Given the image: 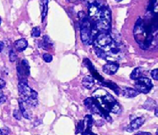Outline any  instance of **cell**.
Segmentation results:
<instances>
[{
  "label": "cell",
  "instance_id": "1",
  "mask_svg": "<svg viewBox=\"0 0 158 135\" xmlns=\"http://www.w3.org/2000/svg\"><path fill=\"white\" fill-rule=\"evenodd\" d=\"M92 96L106 111L112 112L114 114H119L122 111L120 105L116 101L114 96L107 92L105 89H96L92 93Z\"/></svg>",
  "mask_w": 158,
  "mask_h": 135
},
{
  "label": "cell",
  "instance_id": "2",
  "mask_svg": "<svg viewBox=\"0 0 158 135\" xmlns=\"http://www.w3.org/2000/svg\"><path fill=\"white\" fill-rule=\"evenodd\" d=\"M133 33H134L136 41L139 44L141 48H143L144 49H147L149 46V44H151V41L152 40V36L147 31L144 22L141 18H139L136 22Z\"/></svg>",
  "mask_w": 158,
  "mask_h": 135
},
{
  "label": "cell",
  "instance_id": "3",
  "mask_svg": "<svg viewBox=\"0 0 158 135\" xmlns=\"http://www.w3.org/2000/svg\"><path fill=\"white\" fill-rule=\"evenodd\" d=\"M18 92L20 99H22L30 107H35L38 105V93L28 86L27 82H19Z\"/></svg>",
  "mask_w": 158,
  "mask_h": 135
},
{
  "label": "cell",
  "instance_id": "4",
  "mask_svg": "<svg viewBox=\"0 0 158 135\" xmlns=\"http://www.w3.org/2000/svg\"><path fill=\"white\" fill-rule=\"evenodd\" d=\"M84 105L89 111H91V113L95 114V115H99L104 119H106V120L111 123L112 119L109 115L108 111H106L105 109L101 107V106L99 104V102L96 101V99L92 97H88L84 101Z\"/></svg>",
  "mask_w": 158,
  "mask_h": 135
},
{
  "label": "cell",
  "instance_id": "5",
  "mask_svg": "<svg viewBox=\"0 0 158 135\" xmlns=\"http://www.w3.org/2000/svg\"><path fill=\"white\" fill-rule=\"evenodd\" d=\"M114 41V40L109 32H98L94 40V44L95 46L106 49L113 44Z\"/></svg>",
  "mask_w": 158,
  "mask_h": 135
},
{
  "label": "cell",
  "instance_id": "6",
  "mask_svg": "<svg viewBox=\"0 0 158 135\" xmlns=\"http://www.w3.org/2000/svg\"><path fill=\"white\" fill-rule=\"evenodd\" d=\"M134 87L139 93L147 94L152 90L153 87V84L150 78H146V77H141L135 80Z\"/></svg>",
  "mask_w": 158,
  "mask_h": 135
},
{
  "label": "cell",
  "instance_id": "7",
  "mask_svg": "<svg viewBox=\"0 0 158 135\" xmlns=\"http://www.w3.org/2000/svg\"><path fill=\"white\" fill-rule=\"evenodd\" d=\"M94 120L91 115H86L83 120H81L77 123L76 129V133H82L86 131H91L93 125Z\"/></svg>",
  "mask_w": 158,
  "mask_h": 135
},
{
  "label": "cell",
  "instance_id": "8",
  "mask_svg": "<svg viewBox=\"0 0 158 135\" xmlns=\"http://www.w3.org/2000/svg\"><path fill=\"white\" fill-rule=\"evenodd\" d=\"M17 75L19 82H27V77L30 75V66L27 59H22L17 66Z\"/></svg>",
  "mask_w": 158,
  "mask_h": 135
},
{
  "label": "cell",
  "instance_id": "9",
  "mask_svg": "<svg viewBox=\"0 0 158 135\" xmlns=\"http://www.w3.org/2000/svg\"><path fill=\"white\" fill-rule=\"evenodd\" d=\"M118 68H119V65L116 62L109 61L103 66V72L108 75H114L117 73Z\"/></svg>",
  "mask_w": 158,
  "mask_h": 135
},
{
  "label": "cell",
  "instance_id": "10",
  "mask_svg": "<svg viewBox=\"0 0 158 135\" xmlns=\"http://www.w3.org/2000/svg\"><path fill=\"white\" fill-rule=\"evenodd\" d=\"M145 122V118L144 117H138V118L134 119L130 123V124L126 128V131L128 132H133V131L138 129L143 125V124Z\"/></svg>",
  "mask_w": 158,
  "mask_h": 135
},
{
  "label": "cell",
  "instance_id": "11",
  "mask_svg": "<svg viewBox=\"0 0 158 135\" xmlns=\"http://www.w3.org/2000/svg\"><path fill=\"white\" fill-rule=\"evenodd\" d=\"M19 107H20V111L22 112V116L24 117L25 119H27V120H31V112H30L29 109L28 107H30L28 105H27L26 102L22 101V99H19Z\"/></svg>",
  "mask_w": 158,
  "mask_h": 135
},
{
  "label": "cell",
  "instance_id": "12",
  "mask_svg": "<svg viewBox=\"0 0 158 135\" xmlns=\"http://www.w3.org/2000/svg\"><path fill=\"white\" fill-rule=\"evenodd\" d=\"M122 96L126 97V98H133L139 94L135 88H131V87H124L121 91Z\"/></svg>",
  "mask_w": 158,
  "mask_h": 135
},
{
  "label": "cell",
  "instance_id": "13",
  "mask_svg": "<svg viewBox=\"0 0 158 135\" xmlns=\"http://www.w3.org/2000/svg\"><path fill=\"white\" fill-rule=\"evenodd\" d=\"M81 84L86 89H91L95 85V78L91 75L85 76L81 81Z\"/></svg>",
  "mask_w": 158,
  "mask_h": 135
},
{
  "label": "cell",
  "instance_id": "14",
  "mask_svg": "<svg viewBox=\"0 0 158 135\" xmlns=\"http://www.w3.org/2000/svg\"><path fill=\"white\" fill-rule=\"evenodd\" d=\"M27 46H28V42H27V40L20 39L14 42L15 49H17L18 52L24 51L25 49L27 48Z\"/></svg>",
  "mask_w": 158,
  "mask_h": 135
},
{
  "label": "cell",
  "instance_id": "15",
  "mask_svg": "<svg viewBox=\"0 0 158 135\" xmlns=\"http://www.w3.org/2000/svg\"><path fill=\"white\" fill-rule=\"evenodd\" d=\"M143 73V68H141V67H138V68H136L133 70V72L131 73L130 74V78L133 79V80H137L139 78L142 77Z\"/></svg>",
  "mask_w": 158,
  "mask_h": 135
},
{
  "label": "cell",
  "instance_id": "16",
  "mask_svg": "<svg viewBox=\"0 0 158 135\" xmlns=\"http://www.w3.org/2000/svg\"><path fill=\"white\" fill-rule=\"evenodd\" d=\"M49 0H40V7H41L42 22L44 21L48 12V3Z\"/></svg>",
  "mask_w": 158,
  "mask_h": 135
},
{
  "label": "cell",
  "instance_id": "17",
  "mask_svg": "<svg viewBox=\"0 0 158 135\" xmlns=\"http://www.w3.org/2000/svg\"><path fill=\"white\" fill-rule=\"evenodd\" d=\"M143 107L148 111H152L156 107V103L154 100L151 98H148L147 101H145V103L143 104Z\"/></svg>",
  "mask_w": 158,
  "mask_h": 135
},
{
  "label": "cell",
  "instance_id": "18",
  "mask_svg": "<svg viewBox=\"0 0 158 135\" xmlns=\"http://www.w3.org/2000/svg\"><path fill=\"white\" fill-rule=\"evenodd\" d=\"M94 49H95V53H96V56L100 58V59H106H106H107V54H106V52L103 49L95 46Z\"/></svg>",
  "mask_w": 158,
  "mask_h": 135
},
{
  "label": "cell",
  "instance_id": "19",
  "mask_svg": "<svg viewBox=\"0 0 158 135\" xmlns=\"http://www.w3.org/2000/svg\"><path fill=\"white\" fill-rule=\"evenodd\" d=\"M104 86H108L110 89H112L114 92H115L117 95H119V92H120V89L118 87L115 83H114V82H102Z\"/></svg>",
  "mask_w": 158,
  "mask_h": 135
},
{
  "label": "cell",
  "instance_id": "20",
  "mask_svg": "<svg viewBox=\"0 0 158 135\" xmlns=\"http://www.w3.org/2000/svg\"><path fill=\"white\" fill-rule=\"evenodd\" d=\"M39 45H41V48H43L44 49H48L49 47V44H51V42H50V40H49V38L47 36H44V37H43V40H42L40 42Z\"/></svg>",
  "mask_w": 158,
  "mask_h": 135
},
{
  "label": "cell",
  "instance_id": "21",
  "mask_svg": "<svg viewBox=\"0 0 158 135\" xmlns=\"http://www.w3.org/2000/svg\"><path fill=\"white\" fill-rule=\"evenodd\" d=\"M152 8L151 10L154 13L158 14V0H153V2H152Z\"/></svg>",
  "mask_w": 158,
  "mask_h": 135
},
{
  "label": "cell",
  "instance_id": "22",
  "mask_svg": "<svg viewBox=\"0 0 158 135\" xmlns=\"http://www.w3.org/2000/svg\"><path fill=\"white\" fill-rule=\"evenodd\" d=\"M31 36L33 37H39L40 36V27H34L31 31Z\"/></svg>",
  "mask_w": 158,
  "mask_h": 135
},
{
  "label": "cell",
  "instance_id": "23",
  "mask_svg": "<svg viewBox=\"0 0 158 135\" xmlns=\"http://www.w3.org/2000/svg\"><path fill=\"white\" fill-rule=\"evenodd\" d=\"M17 59V54H16V52H15L14 50H11V51L9 52V60H10V62L13 63V62L16 61Z\"/></svg>",
  "mask_w": 158,
  "mask_h": 135
},
{
  "label": "cell",
  "instance_id": "24",
  "mask_svg": "<svg viewBox=\"0 0 158 135\" xmlns=\"http://www.w3.org/2000/svg\"><path fill=\"white\" fill-rule=\"evenodd\" d=\"M13 116H14V118L17 120H21V119H22V112L21 111H18V110H15L13 111Z\"/></svg>",
  "mask_w": 158,
  "mask_h": 135
},
{
  "label": "cell",
  "instance_id": "25",
  "mask_svg": "<svg viewBox=\"0 0 158 135\" xmlns=\"http://www.w3.org/2000/svg\"><path fill=\"white\" fill-rule=\"evenodd\" d=\"M43 59L46 63H50L53 60V56L49 54H43Z\"/></svg>",
  "mask_w": 158,
  "mask_h": 135
},
{
  "label": "cell",
  "instance_id": "26",
  "mask_svg": "<svg viewBox=\"0 0 158 135\" xmlns=\"http://www.w3.org/2000/svg\"><path fill=\"white\" fill-rule=\"evenodd\" d=\"M151 76L154 80L158 81V69H153L152 71L151 72Z\"/></svg>",
  "mask_w": 158,
  "mask_h": 135
},
{
  "label": "cell",
  "instance_id": "27",
  "mask_svg": "<svg viewBox=\"0 0 158 135\" xmlns=\"http://www.w3.org/2000/svg\"><path fill=\"white\" fill-rule=\"evenodd\" d=\"M6 100H7V97L4 96V94L2 92V89H0V104L5 102Z\"/></svg>",
  "mask_w": 158,
  "mask_h": 135
},
{
  "label": "cell",
  "instance_id": "28",
  "mask_svg": "<svg viewBox=\"0 0 158 135\" xmlns=\"http://www.w3.org/2000/svg\"><path fill=\"white\" fill-rule=\"evenodd\" d=\"M5 86H6V82L0 78V89H2L3 87H5Z\"/></svg>",
  "mask_w": 158,
  "mask_h": 135
},
{
  "label": "cell",
  "instance_id": "29",
  "mask_svg": "<svg viewBox=\"0 0 158 135\" xmlns=\"http://www.w3.org/2000/svg\"><path fill=\"white\" fill-rule=\"evenodd\" d=\"M81 135H97V134L92 133L91 130V131H86V132H84V133H81Z\"/></svg>",
  "mask_w": 158,
  "mask_h": 135
},
{
  "label": "cell",
  "instance_id": "30",
  "mask_svg": "<svg viewBox=\"0 0 158 135\" xmlns=\"http://www.w3.org/2000/svg\"><path fill=\"white\" fill-rule=\"evenodd\" d=\"M136 135H152V133L148 132H138V133H136Z\"/></svg>",
  "mask_w": 158,
  "mask_h": 135
},
{
  "label": "cell",
  "instance_id": "31",
  "mask_svg": "<svg viewBox=\"0 0 158 135\" xmlns=\"http://www.w3.org/2000/svg\"><path fill=\"white\" fill-rule=\"evenodd\" d=\"M2 134L3 135H8V132H9V131H8V129H2Z\"/></svg>",
  "mask_w": 158,
  "mask_h": 135
},
{
  "label": "cell",
  "instance_id": "32",
  "mask_svg": "<svg viewBox=\"0 0 158 135\" xmlns=\"http://www.w3.org/2000/svg\"><path fill=\"white\" fill-rule=\"evenodd\" d=\"M3 48H4V43L2 41H0V53L2 51Z\"/></svg>",
  "mask_w": 158,
  "mask_h": 135
},
{
  "label": "cell",
  "instance_id": "33",
  "mask_svg": "<svg viewBox=\"0 0 158 135\" xmlns=\"http://www.w3.org/2000/svg\"><path fill=\"white\" fill-rule=\"evenodd\" d=\"M155 116H156V117H158V107H156L155 108Z\"/></svg>",
  "mask_w": 158,
  "mask_h": 135
},
{
  "label": "cell",
  "instance_id": "34",
  "mask_svg": "<svg viewBox=\"0 0 158 135\" xmlns=\"http://www.w3.org/2000/svg\"><path fill=\"white\" fill-rule=\"evenodd\" d=\"M116 2H121V1H123V0H115Z\"/></svg>",
  "mask_w": 158,
  "mask_h": 135
},
{
  "label": "cell",
  "instance_id": "35",
  "mask_svg": "<svg viewBox=\"0 0 158 135\" xmlns=\"http://www.w3.org/2000/svg\"><path fill=\"white\" fill-rule=\"evenodd\" d=\"M0 135H2V130H1V129H0Z\"/></svg>",
  "mask_w": 158,
  "mask_h": 135
},
{
  "label": "cell",
  "instance_id": "36",
  "mask_svg": "<svg viewBox=\"0 0 158 135\" xmlns=\"http://www.w3.org/2000/svg\"><path fill=\"white\" fill-rule=\"evenodd\" d=\"M156 135H158V129H157V130H156Z\"/></svg>",
  "mask_w": 158,
  "mask_h": 135
},
{
  "label": "cell",
  "instance_id": "37",
  "mask_svg": "<svg viewBox=\"0 0 158 135\" xmlns=\"http://www.w3.org/2000/svg\"><path fill=\"white\" fill-rule=\"evenodd\" d=\"M0 25H1V18H0Z\"/></svg>",
  "mask_w": 158,
  "mask_h": 135
},
{
  "label": "cell",
  "instance_id": "38",
  "mask_svg": "<svg viewBox=\"0 0 158 135\" xmlns=\"http://www.w3.org/2000/svg\"></svg>",
  "mask_w": 158,
  "mask_h": 135
}]
</instances>
